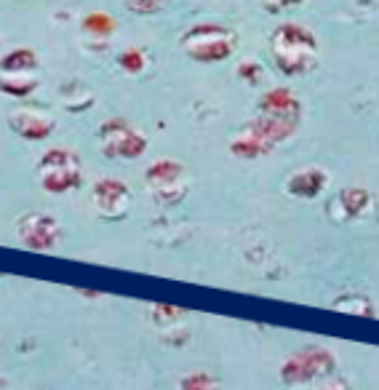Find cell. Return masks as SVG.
<instances>
[{
    "label": "cell",
    "mask_w": 379,
    "mask_h": 390,
    "mask_svg": "<svg viewBox=\"0 0 379 390\" xmlns=\"http://www.w3.org/2000/svg\"><path fill=\"white\" fill-rule=\"evenodd\" d=\"M305 390H350V385H347L339 374H334V377L323 379V382H318V385H310V388H305Z\"/></svg>",
    "instance_id": "ac0fdd59"
},
{
    "label": "cell",
    "mask_w": 379,
    "mask_h": 390,
    "mask_svg": "<svg viewBox=\"0 0 379 390\" xmlns=\"http://www.w3.org/2000/svg\"><path fill=\"white\" fill-rule=\"evenodd\" d=\"M334 374H339L337 355L320 345L299 348L281 364V382L289 390H305L310 385H318L323 379L334 377Z\"/></svg>",
    "instance_id": "3957f363"
},
{
    "label": "cell",
    "mask_w": 379,
    "mask_h": 390,
    "mask_svg": "<svg viewBox=\"0 0 379 390\" xmlns=\"http://www.w3.org/2000/svg\"><path fill=\"white\" fill-rule=\"evenodd\" d=\"M86 27L91 32H110L112 30V22L107 13H91L86 19Z\"/></svg>",
    "instance_id": "e0dca14e"
},
{
    "label": "cell",
    "mask_w": 379,
    "mask_h": 390,
    "mask_svg": "<svg viewBox=\"0 0 379 390\" xmlns=\"http://www.w3.org/2000/svg\"><path fill=\"white\" fill-rule=\"evenodd\" d=\"M272 150H275V145L259 131L254 123H248L243 131H238L235 139L230 142V153H233L235 158H243V160L265 158V155H270Z\"/></svg>",
    "instance_id": "7c38bea8"
},
{
    "label": "cell",
    "mask_w": 379,
    "mask_h": 390,
    "mask_svg": "<svg viewBox=\"0 0 379 390\" xmlns=\"http://www.w3.org/2000/svg\"><path fill=\"white\" fill-rule=\"evenodd\" d=\"M176 390H219V379L208 372H193L179 382Z\"/></svg>",
    "instance_id": "9a60e30c"
},
{
    "label": "cell",
    "mask_w": 379,
    "mask_h": 390,
    "mask_svg": "<svg viewBox=\"0 0 379 390\" xmlns=\"http://www.w3.org/2000/svg\"><path fill=\"white\" fill-rule=\"evenodd\" d=\"M147 187L158 203H179L190 193V177L179 160L163 158L147 169Z\"/></svg>",
    "instance_id": "8992f818"
},
{
    "label": "cell",
    "mask_w": 379,
    "mask_h": 390,
    "mask_svg": "<svg viewBox=\"0 0 379 390\" xmlns=\"http://www.w3.org/2000/svg\"><path fill=\"white\" fill-rule=\"evenodd\" d=\"M37 67V57L30 49L11 51L6 59L0 61V70L6 75H30Z\"/></svg>",
    "instance_id": "5bb4252c"
},
{
    "label": "cell",
    "mask_w": 379,
    "mask_h": 390,
    "mask_svg": "<svg viewBox=\"0 0 379 390\" xmlns=\"http://www.w3.org/2000/svg\"><path fill=\"white\" fill-rule=\"evenodd\" d=\"M99 147L107 158L134 160L147 150V139L136 131L131 123L115 118V121H107L99 129Z\"/></svg>",
    "instance_id": "52a82bcc"
},
{
    "label": "cell",
    "mask_w": 379,
    "mask_h": 390,
    "mask_svg": "<svg viewBox=\"0 0 379 390\" xmlns=\"http://www.w3.org/2000/svg\"><path fill=\"white\" fill-rule=\"evenodd\" d=\"M16 235L22 238V244H25L27 249L51 252V249L61 241V228L51 214L30 211V214L19 217V222H16Z\"/></svg>",
    "instance_id": "ba28073f"
},
{
    "label": "cell",
    "mask_w": 379,
    "mask_h": 390,
    "mask_svg": "<svg viewBox=\"0 0 379 390\" xmlns=\"http://www.w3.org/2000/svg\"><path fill=\"white\" fill-rule=\"evenodd\" d=\"M272 59L286 75H305L318 61V43L315 35L299 25H283L275 30L270 40Z\"/></svg>",
    "instance_id": "7a4b0ae2"
},
{
    "label": "cell",
    "mask_w": 379,
    "mask_h": 390,
    "mask_svg": "<svg viewBox=\"0 0 379 390\" xmlns=\"http://www.w3.org/2000/svg\"><path fill=\"white\" fill-rule=\"evenodd\" d=\"M8 123H11V129L16 131V134L30 139V142L46 139V136L54 131V121H51L49 115H43V112H32V110L11 112Z\"/></svg>",
    "instance_id": "4fadbf2b"
},
{
    "label": "cell",
    "mask_w": 379,
    "mask_h": 390,
    "mask_svg": "<svg viewBox=\"0 0 379 390\" xmlns=\"http://www.w3.org/2000/svg\"><path fill=\"white\" fill-rule=\"evenodd\" d=\"M374 206V195L363 187H347L331 201L329 217L334 222H361L371 214Z\"/></svg>",
    "instance_id": "30bf717a"
},
{
    "label": "cell",
    "mask_w": 379,
    "mask_h": 390,
    "mask_svg": "<svg viewBox=\"0 0 379 390\" xmlns=\"http://www.w3.org/2000/svg\"><path fill=\"white\" fill-rule=\"evenodd\" d=\"M283 3H294V0H283Z\"/></svg>",
    "instance_id": "ffe728a7"
},
{
    "label": "cell",
    "mask_w": 379,
    "mask_h": 390,
    "mask_svg": "<svg viewBox=\"0 0 379 390\" xmlns=\"http://www.w3.org/2000/svg\"><path fill=\"white\" fill-rule=\"evenodd\" d=\"M251 123L278 147L296 134L302 123V105L294 97L291 88H272L259 99V115Z\"/></svg>",
    "instance_id": "6da1fadb"
},
{
    "label": "cell",
    "mask_w": 379,
    "mask_h": 390,
    "mask_svg": "<svg viewBox=\"0 0 379 390\" xmlns=\"http://www.w3.org/2000/svg\"><path fill=\"white\" fill-rule=\"evenodd\" d=\"M94 208L102 220L118 222L123 217H128V211L134 206V195H131V187L121 179H102V182L94 184Z\"/></svg>",
    "instance_id": "9c48e42d"
},
{
    "label": "cell",
    "mask_w": 379,
    "mask_h": 390,
    "mask_svg": "<svg viewBox=\"0 0 379 390\" xmlns=\"http://www.w3.org/2000/svg\"><path fill=\"white\" fill-rule=\"evenodd\" d=\"M37 179L49 193H70L83 182L80 158L67 147H51L37 163Z\"/></svg>",
    "instance_id": "277c9868"
},
{
    "label": "cell",
    "mask_w": 379,
    "mask_h": 390,
    "mask_svg": "<svg viewBox=\"0 0 379 390\" xmlns=\"http://www.w3.org/2000/svg\"><path fill=\"white\" fill-rule=\"evenodd\" d=\"M187 57L195 61H222L227 59L235 49V35L230 30L217 25H200L193 27L182 40Z\"/></svg>",
    "instance_id": "5b68a950"
},
{
    "label": "cell",
    "mask_w": 379,
    "mask_h": 390,
    "mask_svg": "<svg viewBox=\"0 0 379 390\" xmlns=\"http://www.w3.org/2000/svg\"><path fill=\"white\" fill-rule=\"evenodd\" d=\"M121 67L123 70H128V73H139L142 67H145V54L142 51H126V54H121Z\"/></svg>",
    "instance_id": "2e32d148"
},
{
    "label": "cell",
    "mask_w": 379,
    "mask_h": 390,
    "mask_svg": "<svg viewBox=\"0 0 379 390\" xmlns=\"http://www.w3.org/2000/svg\"><path fill=\"white\" fill-rule=\"evenodd\" d=\"M152 316H166V326H169V324H172V321H176V318H184V313H182V310H176L174 305H155Z\"/></svg>",
    "instance_id": "d6986e66"
},
{
    "label": "cell",
    "mask_w": 379,
    "mask_h": 390,
    "mask_svg": "<svg viewBox=\"0 0 379 390\" xmlns=\"http://www.w3.org/2000/svg\"><path fill=\"white\" fill-rule=\"evenodd\" d=\"M329 184V174L318 166H307V169L294 171L286 182V193L291 198H299V201H313L318 198Z\"/></svg>",
    "instance_id": "8fae6325"
}]
</instances>
